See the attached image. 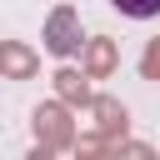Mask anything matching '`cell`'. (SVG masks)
<instances>
[{
    "label": "cell",
    "mask_w": 160,
    "mask_h": 160,
    "mask_svg": "<svg viewBox=\"0 0 160 160\" xmlns=\"http://www.w3.org/2000/svg\"><path fill=\"white\" fill-rule=\"evenodd\" d=\"M120 15H130V20H150V15H160V0H110Z\"/></svg>",
    "instance_id": "1"
}]
</instances>
